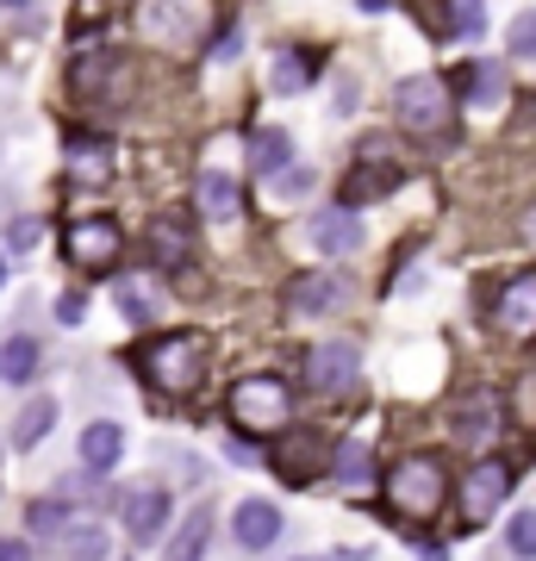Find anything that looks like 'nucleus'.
<instances>
[{"instance_id":"obj_1","label":"nucleus","mask_w":536,"mask_h":561,"mask_svg":"<svg viewBox=\"0 0 536 561\" xmlns=\"http://www.w3.org/2000/svg\"><path fill=\"white\" fill-rule=\"evenodd\" d=\"M206 362H213V343L199 337V331H169V337L138 350V375H144L150 393H162V400H187V393H199V381H206Z\"/></svg>"},{"instance_id":"obj_2","label":"nucleus","mask_w":536,"mask_h":561,"mask_svg":"<svg viewBox=\"0 0 536 561\" xmlns=\"http://www.w3.org/2000/svg\"><path fill=\"white\" fill-rule=\"evenodd\" d=\"M387 500H394L399 518H437L443 500H449V468H443L431 449H412V456H399L394 468H387Z\"/></svg>"},{"instance_id":"obj_3","label":"nucleus","mask_w":536,"mask_h":561,"mask_svg":"<svg viewBox=\"0 0 536 561\" xmlns=\"http://www.w3.org/2000/svg\"><path fill=\"white\" fill-rule=\"evenodd\" d=\"M231 424H238L243 437H275L294 424V387L281 381V375H243L231 387Z\"/></svg>"},{"instance_id":"obj_4","label":"nucleus","mask_w":536,"mask_h":561,"mask_svg":"<svg viewBox=\"0 0 536 561\" xmlns=\"http://www.w3.org/2000/svg\"><path fill=\"white\" fill-rule=\"evenodd\" d=\"M449 106H456V88L443 76H406L394 88V119L406 131H443L449 125Z\"/></svg>"},{"instance_id":"obj_5","label":"nucleus","mask_w":536,"mask_h":561,"mask_svg":"<svg viewBox=\"0 0 536 561\" xmlns=\"http://www.w3.org/2000/svg\"><path fill=\"white\" fill-rule=\"evenodd\" d=\"M138 25L150 44H169V50H187L206 25V7L199 0H144L138 7Z\"/></svg>"},{"instance_id":"obj_6","label":"nucleus","mask_w":536,"mask_h":561,"mask_svg":"<svg viewBox=\"0 0 536 561\" xmlns=\"http://www.w3.org/2000/svg\"><path fill=\"white\" fill-rule=\"evenodd\" d=\"M62 250H69V262H76V268H88V275H106V268H119L125 231H119L113 219H76L69 231H62Z\"/></svg>"},{"instance_id":"obj_7","label":"nucleus","mask_w":536,"mask_h":561,"mask_svg":"<svg viewBox=\"0 0 536 561\" xmlns=\"http://www.w3.org/2000/svg\"><path fill=\"white\" fill-rule=\"evenodd\" d=\"M505 493H512V468H505V461H475L468 481H461V518L487 524L499 505H505Z\"/></svg>"},{"instance_id":"obj_8","label":"nucleus","mask_w":536,"mask_h":561,"mask_svg":"<svg viewBox=\"0 0 536 561\" xmlns=\"http://www.w3.org/2000/svg\"><path fill=\"white\" fill-rule=\"evenodd\" d=\"M394 187H399V162H380L375 144H368L362 162L343 175V206H350V213H356V206H375V201H387Z\"/></svg>"},{"instance_id":"obj_9","label":"nucleus","mask_w":536,"mask_h":561,"mask_svg":"<svg viewBox=\"0 0 536 561\" xmlns=\"http://www.w3.org/2000/svg\"><path fill=\"white\" fill-rule=\"evenodd\" d=\"M493 324L505 331V337L531 343L536 337V275H517L505 294L493 300Z\"/></svg>"},{"instance_id":"obj_10","label":"nucleus","mask_w":536,"mask_h":561,"mask_svg":"<svg viewBox=\"0 0 536 561\" xmlns=\"http://www.w3.org/2000/svg\"><path fill=\"white\" fill-rule=\"evenodd\" d=\"M350 381H356V350L350 343H318L306 356V387L312 393H343Z\"/></svg>"},{"instance_id":"obj_11","label":"nucleus","mask_w":536,"mask_h":561,"mask_svg":"<svg viewBox=\"0 0 536 561\" xmlns=\"http://www.w3.org/2000/svg\"><path fill=\"white\" fill-rule=\"evenodd\" d=\"M231 537H238V549H250V556L275 549L281 542V512L269 500H243L238 512H231Z\"/></svg>"},{"instance_id":"obj_12","label":"nucleus","mask_w":536,"mask_h":561,"mask_svg":"<svg viewBox=\"0 0 536 561\" xmlns=\"http://www.w3.org/2000/svg\"><path fill=\"white\" fill-rule=\"evenodd\" d=\"M318 468H331V449H324V437H312V431H294V443L275 456V474L294 481V486L318 481Z\"/></svg>"},{"instance_id":"obj_13","label":"nucleus","mask_w":536,"mask_h":561,"mask_svg":"<svg viewBox=\"0 0 536 561\" xmlns=\"http://www.w3.org/2000/svg\"><path fill=\"white\" fill-rule=\"evenodd\" d=\"M312 250H324V256L362 250V219L350 213V206H324V213L312 219Z\"/></svg>"},{"instance_id":"obj_14","label":"nucleus","mask_w":536,"mask_h":561,"mask_svg":"<svg viewBox=\"0 0 536 561\" xmlns=\"http://www.w3.org/2000/svg\"><path fill=\"white\" fill-rule=\"evenodd\" d=\"M331 306H338V275L306 268V275L287 280V312H294V319H318V312H331Z\"/></svg>"},{"instance_id":"obj_15","label":"nucleus","mask_w":536,"mask_h":561,"mask_svg":"<svg viewBox=\"0 0 536 561\" xmlns=\"http://www.w3.org/2000/svg\"><path fill=\"white\" fill-rule=\"evenodd\" d=\"M194 201H199V213L206 219H238V206H243V187H238V175H225V169H199V181H194Z\"/></svg>"},{"instance_id":"obj_16","label":"nucleus","mask_w":536,"mask_h":561,"mask_svg":"<svg viewBox=\"0 0 536 561\" xmlns=\"http://www.w3.org/2000/svg\"><path fill=\"white\" fill-rule=\"evenodd\" d=\"M162 524H169V493L162 486H144V493L125 500V530H132V542H150Z\"/></svg>"},{"instance_id":"obj_17","label":"nucleus","mask_w":536,"mask_h":561,"mask_svg":"<svg viewBox=\"0 0 536 561\" xmlns=\"http://www.w3.org/2000/svg\"><path fill=\"white\" fill-rule=\"evenodd\" d=\"M125 456V431L113 419H100L81 431V468H94V474H106V468H119Z\"/></svg>"},{"instance_id":"obj_18","label":"nucleus","mask_w":536,"mask_h":561,"mask_svg":"<svg viewBox=\"0 0 536 561\" xmlns=\"http://www.w3.org/2000/svg\"><path fill=\"white\" fill-rule=\"evenodd\" d=\"M206 542H213V512L194 505V518L175 530V542H169V556L162 561H206Z\"/></svg>"},{"instance_id":"obj_19","label":"nucleus","mask_w":536,"mask_h":561,"mask_svg":"<svg viewBox=\"0 0 536 561\" xmlns=\"http://www.w3.org/2000/svg\"><path fill=\"white\" fill-rule=\"evenodd\" d=\"M187 250H194V243H187V225H181V219H157V225H150V256H157V268H181Z\"/></svg>"},{"instance_id":"obj_20","label":"nucleus","mask_w":536,"mask_h":561,"mask_svg":"<svg viewBox=\"0 0 536 561\" xmlns=\"http://www.w3.org/2000/svg\"><path fill=\"white\" fill-rule=\"evenodd\" d=\"M69 175L76 181H106L113 175V157L100 138H69Z\"/></svg>"},{"instance_id":"obj_21","label":"nucleus","mask_w":536,"mask_h":561,"mask_svg":"<svg viewBox=\"0 0 536 561\" xmlns=\"http://www.w3.org/2000/svg\"><path fill=\"white\" fill-rule=\"evenodd\" d=\"M287 157H294L287 131H256L250 138V175H275V169H287Z\"/></svg>"},{"instance_id":"obj_22","label":"nucleus","mask_w":536,"mask_h":561,"mask_svg":"<svg viewBox=\"0 0 536 561\" xmlns=\"http://www.w3.org/2000/svg\"><path fill=\"white\" fill-rule=\"evenodd\" d=\"M50 424H57V400H25L20 424H13V443H20V449H38V443L50 437Z\"/></svg>"},{"instance_id":"obj_23","label":"nucleus","mask_w":536,"mask_h":561,"mask_svg":"<svg viewBox=\"0 0 536 561\" xmlns=\"http://www.w3.org/2000/svg\"><path fill=\"white\" fill-rule=\"evenodd\" d=\"M32 375H38V343H32V337H13V343H0V381L25 387Z\"/></svg>"},{"instance_id":"obj_24","label":"nucleus","mask_w":536,"mask_h":561,"mask_svg":"<svg viewBox=\"0 0 536 561\" xmlns=\"http://www.w3.org/2000/svg\"><path fill=\"white\" fill-rule=\"evenodd\" d=\"M331 474H338L343 486H362V481H368V474H375L368 443H338V449H331Z\"/></svg>"},{"instance_id":"obj_25","label":"nucleus","mask_w":536,"mask_h":561,"mask_svg":"<svg viewBox=\"0 0 536 561\" xmlns=\"http://www.w3.org/2000/svg\"><path fill=\"white\" fill-rule=\"evenodd\" d=\"M475 400H480V405H461V412H456V431H461V443H475V449H480V443L493 437V424H499V405L487 400V393H475Z\"/></svg>"},{"instance_id":"obj_26","label":"nucleus","mask_w":536,"mask_h":561,"mask_svg":"<svg viewBox=\"0 0 536 561\" xmlns=\"http://www.w3.org/2000/svg\"><path fill=\"white\" fill-rule=\"evenodd\" d=\"M312 69H318L312 50H281V62H275V88H281V94H299V88L312 81Z\"/></svg>"},{"instance_id":"obj_27","label":"nucleus","mask_w":536,"mask_h":561,"mask_svg":"<svg viewBox=\"0 0 536 561\" xmlns=\"http://www.w3.org/2000/svg\"><path fill=\"white\" fill-rule=\"evenodd\" d=\"M456 88H468V94H475L480 106H493L505 81H499V69H493V62H468V69L456 76Z\"/></svg>"},{"instance_id":"obj_28","label":"nucleus","mask_w":536,"mask_h":561,"mask_svg":"<svg viewBox=\"0 0 536 561\" xmlns=\"http://www.w3.org/2000/svg\"><path fill=\"white\" fill-rule=\"evenodd\" d=\"M505 549H512L517 561H536V512H517V518L505 524Z\"/></svg>"},{"instance_id":"obj_29","label":"nucleus","mask_w":536,"mask_h":561,"mask_svg":"<svg viewBox=\"0 0 536 561\" xmlns=\"http://www.w3.org/2000/svg\"><path fill=\"white\" fill-rule=\"evenodd\" d=\"M505 50H512L517 62H536V13H517L512 32H505Z\"/></svg>"},{"instance_id":"obj_30","label":"nucleus","mask_w":536,"mask_h":561,"mask_svg":"<svg viewBox=\"0 0 536 561\" xmlns=\"http://www.w3.org/2000/svg\"><path fill=\"white\" fill-rule=\"evenodd\" d=\"M69 561H106V530H100V524L69 530Z\"/></svg>"},{"instance_id":"obj_31","label":"nucleus","mask_w":536,"mask_h":561,"mask_svg":"<svg viewBox=\"0 0 536 561\" xmlns=\"http://www.w3.org/2000/svg\"><path fill=\"white\" fill-rule=\"evenodd\" d=\"M312 169H275V194L281 201H294V194H312Z\"/></svg>"},{"instance_id":"obj_32","label":"nucleus","mask_w":536,"mask_h":561,"mask_svg":"<svg viewBox=\"0 0 536 561\" xmlns=\"http://www.w3.org/2000/svg\"><path fill=\"white\" fill-rule=\"evenodd\" d=\"M449 32L475 38V32H480V0H456V13H449Z\"/></svg>"},{"instance_id":"obj_33","label":"nucleus","mask_w":536,"mask_h":561,"mask_svg":"<svg viewBox=\"0 0 536 561\" xmlns=\"http://www.w3.org/2000/svg\"><path fill=\"white\" fill-rule=\"evenodd\" d=\"M38 238H44V225H38V219H13V231H7V243H13V250H32Z\"/></svg>"},{"instance_id":"obj_34","label":"nucleus","mask_w":536,"mask_h":561,"mask_svg":"<svg viewBox=\"0 0 536 561\" xmlns=\"http://www.w3.org/2000/svg\"><path fill=\"white\" fill-rule=\"evenodd\" d=\"M32 530H62V505L57 500H38V505H32Z\"/></svg>"},{"instance_id":"obj_35","label":"nucleus","mask_w":536,"mask_h":561,"mask_svg":"<svg viewBox=\"0 0 536 561\" xmlns=\"http://www.w3.org/2000/svg\"><path fill=\"white\" fill-rule=\"evenodd\" d=\"M81 312H88V306H81V294H62V300H57V319L62 324H81Z\"/></svg>"},{"instance_id":"obj_36","label":"nucleus","mask_w":536,"mask_h":561,"mask_svg":"<svg viewBox=\"0 0 536 561\" xmlns=\"http://www.w3.org/2000/svg\"><path fill=\"white\" fill-rule=\"evenodd\" d=\"M517 400H524V405H517V412H524V424H531V419H536V375H531V381H524V387H517Z\"/></svg>"},{"instance_id":"obj_37","label":"nucleus","mask_w":536,"mask_h":561,"mask_svg":"<svg viewBox=\"0 0 536 561\" xmlns=\"http://www.w3.org/2000/svg\"><path fill=\"white\" fill-rule=\"evenodd\" d=\"M0 561H32V549H25V542H13V537H0Z\"/></svg>"},{"instance_id":"obj_38","label":"nucleus","mask_w":536,"mask_h":561,"mask_svg":"<svg viewBox=\"0 0 536 561\" xmlns=\"http://www.w3.org/2000/svg\"><path fill=\"white\" fill-rule=\"evenodd\" d=\"M524 238L536 243V206H531V213H524Z\"/></svg>"},{"instance_id":"obj_39","label":"nucleus","mask_w":536,"mask_h":561,"mask_svg":"<svg viewBox=\"0 0 536 561\" xmlns=\"http://www.w3.org/2000/svg\"><path fill=\"white\" fill-rule=\"evenodd\" d=\"M0 287H7V262H0Z\"/></svg>"},{"instance_id":"obj_40","label":"nucleus","mask_w":536,"mask_h":561,"mask_svg":"<svg viewBox=\"0 0 536 561\" xmlns=\"http://www.w3.org/2000/svg\"><path fill=\"white\" fill-rule=\"evenodd\" d=\"M7 7H25V0H7Z\"/></svg>"}]
</instances>
